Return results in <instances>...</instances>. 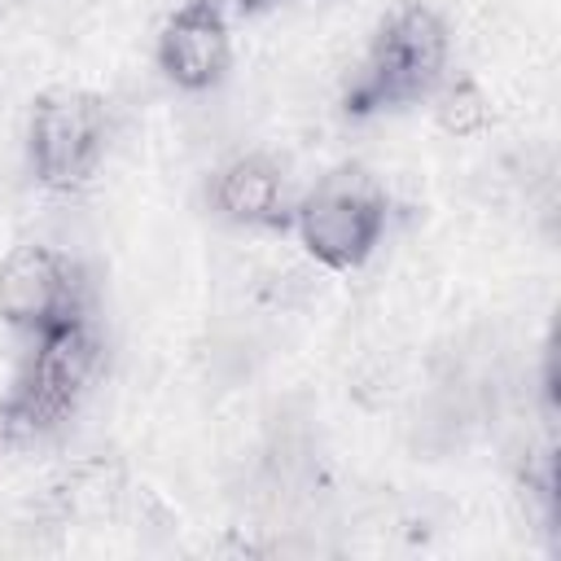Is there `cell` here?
I'll return each instance as SVG.
<instances>
[{"mask_svg": "<svg viewBox=\"0 0 561 561\" xmlns=\"http://www.w3.org/2000/svg\"><path fill=\"white\" fill-rule=\"evenodd\" d=\"M105 101L79 88L44 92L31 110V167L48 188H75L105 153Z\"/></svg>", "mask_w": 561, "mask_h": 561, "instance_id": "obj_4", "label": "cell"}, {"mask_svg": "<svg viewBox=\"0 0 561 561\" xmlns=\"http://www.w3.org/2000/svg\"><path fill=\"white\" fill-rule=\"evenodd\" d=\"M294 224L311 259L346 272L377 250L386 232V193L359 167H337L294 206Z\"/></svg>", "mask_w": 561, "mask_h": 561, "instance_id": "obj_3", "label": "cell"}, {"mask_svg": "<svg viewBox=\"0 0 561 561\" xmlns=\"http://www.w3.org/2000/svg\"><path fill=\"white\" fill-rule=\"evenodd\" d=\"M210 197L219 215L241 228H285L294 215L285 171L263 153H241L228 167H219Z\"/></svg>", "mask_w": 561, "mask_h": 561, "instance_id": "obj_7", "label": "cell"}, {"mask_svg": "<svg viewBox=\"0 0 561 561\" xmlns=\"http://www.w3.org/2000/svg\"><path fill=\"white\" fill-rule=\"evenodd\" d=\"M0 316L31 337L83 320L75 263L53 245H18L0 263Z\"/></svg>", "mask_w": 561, "mask_h": 561, "instance_id": "obj_5", "label": "cell"}, {"mask_svg": "<svg viewBox=\"0 0 561 561\" xmlns=\"http://www.w3.org/2000/svg\"><path fill=\"white\" fill-rule=\"evenodd\" d=\"M438 118L447 131L456 136H473L491 123V110H486V96L473 88V83H451L443 92V105H438Z\"/></svg>", "mask_w": 561, "mask_h": 561, "instance_id": "obj_8", "label": "cell"}, {"mask_svg": "<svg viewBox=\"0 0 561 561\" xmlns=\"http://www.w3.org/2000/svg\"><path fill=\"white\" fill-rule=\"evenodd\" d=\"M241 13H259V9H272V4H280V0H232Z\"/></svg>", "mask_w": 561, "mask_h": 561, "instance_id": "obj_9", "label": "cell"}, {"mask_svg": "<svg viewBox=\"0 0 561 561\" xmlns=\"http://www.w3.org/2000/svg\"><path fill=\"white\" fill-rule=\"evenodd\" d=\"M228 57H232V44H228V22L219 0H184L158 35V66L167 70V79H175L188 92L219 83V75L228 70Z\"/></svg>", "mask_w": 561, "mask_h": 561, "instance_id": "obj_6", "label": "cell"}, {"mask_svg": "<svg viewBox=\"0 0 561 561\" xmlns=\"http://www.w3.org/2000/svg\"><path fill=\"white\" fill-rule=\"evenodd\" d=\"M92 368H96V342L83 320L39 333L9 399L0 403V434L35 438V434L57 430L75 412Z\"/></svg>", "mask_w": 561, "mask_h": 561, "instance_id": "obj_2", "label": "cell"}, {"mask_svg": "<svg viewBox=\"0 0 561 561\" xmlns=\"http://www.w3.org/2000/svg\"><path fill=\"white\" fill-rule=\"evenodd\" d=\"M447 66V31L430 4H403L373 35L355 79L346 83L351 114H377L425 101Z\"/></svg>", "mask_w": 561, "mask_h": 561, "instance_id": "obj_1", "label": "cell"}]
</instances>
